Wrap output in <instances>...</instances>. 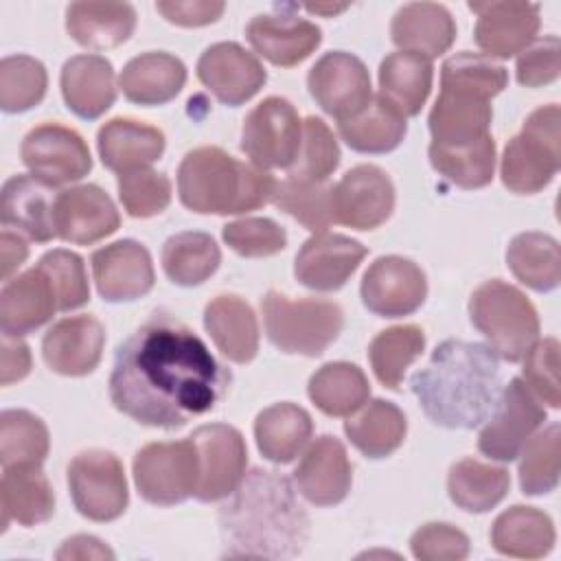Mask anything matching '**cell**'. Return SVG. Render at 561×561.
<instances>
[{
	"mask_svg": "<svg viewBox=\"0 0 561 561\" xmlns=\"http://www.w3.org/2000/svg\"><path fill=\"white\" fill-rule=\"evenodd\" d=\"M230 379L193 329L153 313L116 348L110 399L140 425L178 430L215 410Z\"/></svg>",
	"mask_w": 561,
	"mask_h": 561,
	"instance_id": "1",
	"label": "cell"
},
{
	"mask_svg": "<svg viewBox=\"0 0 561 561\" xmlns=\"http://www.w3.org/2000/svg\"><path fill=\"white\" fill-rule=\"evenodd\" d=\"M425 416L447 430H473L497 405L502 383L497 355L480 342L445 340L410 377Z\"/></svg>",
	"mask_w": 561,
	"mask_h": 561,
	"instance_id": "2",
	"label": "cell"
},
{
	"mask_svg": "<svg viewBox=\"0 0 561 561\" xmlns=\"http://www.w3.org/2000/svg\"><path fill=\"white\" fill-rule=\"evenodd\" d=\"M224 554L296 557L309 537V517L291 482L267 469H254L219 511Z\"/></svg>",
	"mask_w": 561,
	"mask_h": 561,
	"instance_id": "3",
	"label": "cell"
},
{
	"mask_svg": "<svg viewBox=\"0 0 561 561\" xmlns=\"http://www.w3.org/2000/svg\"><path fill=\"white\" fill-rule=\"evenodd\" d=\"M276 180L219 147L188 151L178 169L180 202L202 215H241L272 202Z\"/></svg>",
	"mask_w": 561,
	"mask_h": 561,
	"instance_id": "4",
	"label": "cell"
},
{
	"mask_svg": "<svg viewBox=\"0 0 561 561\" xmlns=\"http://www.w3.org/2000/svg\"><path fill=\"white\" fill-rule=\"evenodd\" d=\"M469 318L489 342L486 346L506 362H519L537 342L539 316L517 287L491 278L473 289Z\"/></svg>",
	"mask_w": 561,
	"mask_h": 561,
	"instance_id": "5",
	"label": "cell"
},
{
	"mask_svg": "<svg viewBox=\"0 0 561 561\" xmlns=\"http://www.w3.org/2000/svg\"><path fill=\"white\" fill-rule=\"evenodd\" d=\"M265 333L283 353L318 357L335 342L344 327L340 305L322 298L291 300L280 291H267L261 300Z\"/></svg>",
	"mask_w": 561,
	"mask_h": 561,
	"instance_id": "6",
	"label": "cell"
},
{
	"mask_svg": "<svg viewBox=\"0 0 561 561\" xmlns=\"http://www.w3.org/2000/svg\"><path fill=\"white\" fill-rule=\"evenodd\" d=\"M561 110L557 103L537 107L502 153L500 175L508 191L539 193L561 167Z\"/></svg>",
	"mask_w": 561,
	"mask_h": 561,
	"instance_id": "7",
	"label": "cell"
},
{
	"mask_svg": "<svg viewBox=\"0 0 561 561\" xmlns=\"http://www.w3.org/2000/svg\"><path fill=\"white\" fill-rule=\"evenodd\" d=\"M199 458L193 438L149 443L134 456L138 493L158 506H173L195 495Z\"/></svg>",
	"mask_w": 561,
	"mask_h": 561,
	"instance_id": "8",
	"label": "cell"
},
{
	"mask_svg": "<svg viewBox=\"0 0 561 561\" xmlns=\"http://www.w3.org/2000/svg\"><path fill=\"white\" fill-rule=\"evenodd\" d=\"M302 142V121L283 96L263 99L245 118L241 151L259 169H291Z\"/></svg>",
	"mask_w": 561,
	"mask_h": 561,
	"instance_id": "9",
	"label": "cell"
},
{
	"mask_svg": "<svg viewBox=\"0 0 561 561\" xmlns=\"http://www.w3.org/2000/svg\"><path fill=\"white\" fill-rule=\"evenodd\" d=\"M68 489L75 508L92 522L121 517L129 502L123 462L105 449H88L70 460Z\"/></svg>",
	"mask_w": 561,
	"mask_h": 561,
	"instance_id": "10",
	"label": "cell"
},
{
	"mask_svg": "<svg viewBox=\"0 0 561 561\" xmlns=\"http://www.w3.org/2000/svg\"><path fill=\"white\" fill-rule=\"evenodd\" d=\"M546 410L524 379L513 377L500 392L497 405L478 436V449L500 462L519 456L524 443L543 425Z\"/></svg>",
	"mask_w": 561,
	"mask_h": 561,
	"instance_id": "11",
	"label": "cell"
},
{
	"mask_svg": "<svg viewBox=\"0 0 561 561\" xmlns=\"http://www.w3.org/2000/svg\"><path fill=\"white\" fill-rule=\"evenodd\" d=\"M20 156L31 175L48 186L77 182L92 169V156L83 136L59 123L33 127L22 140Z\"/></svg>",
	"mask_w": 561,
	"mask_h": 561,
	"instance_id": "12",
	"label": "cell"
},
{
	"mask_svg": "<svg viewBox=\"0 0 561 561\" xmlns=\"http://www.w3.org/2000/svg\"><path fill=\"white\" fill-rule=\"evenodd\" d=\"M331 221L353 230H373L394 210V186L386 171L375 164L348 169L331 186Z\"/></svg>",
	"mask_w": 561,
	"mask_h": 561,
	"instance_id": "13",
	"label": "cell"
},
{
	"mask_svg": "<svg viewBox=\"0 0 561 561\" xmlns=\"http://www.w3.org/2000/svg\"><path fill=\"white\" fill-rule=\"evenodd\" d=\"M199 458V480L195 497L199 502H217L232 495L245 478L248 449L241 432L226 423L202 425L193 432Z\"/></svg>",
	"mask_w": 561,
	"mask_h": 561,
	"instance_id": "14",
	"label": "cell"
},
{
	"mask_svg": "<svg viewBox=\"0 0 561 561\" xmlns=\"http://www.w3.org/2000/svg\"><path fill=\"white\" fill-rule=\"evenodd\" d=\"M307 85L313 101L337 123L362 112L373 99L368 68L344 50L322 55L309 70Z\"/></svg>",
	"mask_w": 561,
	"mask_h": 561,
	"instance_id": "15",
	"label": "cell"
},
{
	"mask_svg": "<svg viewBox=\"0 0 561 561\" xmlns=\"http://www.w3.org/2000/svg\"><path fill=\"white\" fill-rule=\"evenodd\" d=\"M362 302L381 318H401L414 313L427 296V278L423 270L403 256H379L364 272Z\"/></svg>",
	"mask_w": 561,
	"mask_h": 561,
	"instance_id": "16",
	"label": "cell"
},
{
	"mask_svg": "<svg viewBox=\"0 0 561 561\" xmlns=\"http://www.w3.org/2000/svg\"><path fill=\"white\" fill-rule=\"evenodd\" d=\"M55 237L75 245L96 243L121 226V215L112 197L96 184L64 188L53 204Z\"/></svg>",
	"mask_w": 561,
	"mask_h": 561,
	"instance_id": "17",
	"label": "cell"
},
{
	"mask_svg": "<svg viewBox=\"0 0 561 561\" xmlns=\"http://www.w3.org/2000/svg\"><path fill=\"white\" fill-rule=\"evenodd\" d=\"M469 9L478 13L476 44L484 55L508 59L526 50L539 31V4L517 0H491L469 2Z\"/></svg>",
	"mask_w": 561,
	"mask_h": 561,
	"instance_id": "18",
	"label": "cell"
},
{
	"mask_svg": "<svg viewBox=\"0 0 561 561\" xmlns=\"http://www.w3.org/2000/svg\"><path fill=\"white\" fill-rule=\"evenodd\" d=\"M197 77L219 103L230 107L250 101L267 81L263 64L237 42L208 46L197 59Z\"/></svg>",
	"mask_w": 561,
	"mask_h": 561,
	"instance_id": "19",
	"label": "cell"
},
{
	"mask_svg": "<svg viewBox=\"0 0 561 561\" xmlns=\"http://www.w3.org/2000/svg\"><path fill=\"white\" fill-rule=\"evenodd\" d=\"M90 263L96 291L107 302H129L142 298L156 283L151 254L134 239H121L99 248Z\"/></svg>",
	"mask_w": 561,
	"mask_h": 561,
	"instance_id": "20",
	"label": "cell"
},
{
	"mask_svg": "<svg viewBox=\"0 0 561 561\" xmlns=\"http://www.w3.org/2000/svg\"><path fill=\"white\" fill-rule=\"evenodd\" d=\"M366 256V248L335 232L311 234L296 254L294 274L300 285L316 291L340 289Z\"/></svg>",
	"mask_w": 561,
	"mask_h": 561,
	"instance_id": "21",
	"label": "cell"
},
{
	"mask_svg": "<svg viewBox=\"0 0 561 561\" xmlns=\"http://www.w3.org/2000/svg\"><path fill=\"white\" fill-rule=\"evenodd\" d=\"M294 482L316 506L340 504L353 482V467L344 445L329 434L316 438L294 469Z\"/></svg>",
	"mask_w": 561,
	"mask_h": 561,
	"instance_id": "22",
	"label": "cell"
},
{
	"mask_svg": "<svg viewBox=\"0 0 561 561\" xmlns=\"http://www.w3.org/2000/svg\"><path fill=\"white\" fill-rule=\"evenodd\" d=\"M103 346L105 329L96 318L70 316L46 331L42 355L50 370L66 377H81L99 366Z\"/></svg>",
	"mask_w": 561,
	"mask_h": 561,
	"instance_id": "23",
	"label": "cell"
},
{
	"mask_svg": "<svg viewBox=\"0 0 561 561\" xmlns=\"http://www.w3.org/2000/svg\"><path fill=\"white\" fill-rule=\"evenodd\" d=\"M250 46L274 66L291 68L305 61L322 42V31L291 13H259L245 26Z\"/></svg>",
	"mask_w": 561,
	"mask_h": 561,
	"instance_id": "24",
	"label": "cell"
},
{
	"mask_svg": "<svg viewBox=\"0 0 561 561\" xmlns=\"http://www.w3.org/2000/svg\"><path fill=\"white\" fill-rule=\"evenodd\" d=\"M57 309L55 289L35 265L4 280L0 291V329L4 335L22 337L46 324Z\"/></svg>",
	"mask_w": 561,
	"mask_h": 561,
	"instance_id": "25",
	"label": "cell"
},
{
	"mask_svg": "<svg viewBox=\"0 0 561 561\" xmlns=\"http://www.w3.org/2000/svg\"><path fill=\"white\" fill-rule=\"evenodd\" d=\"M66 107L79 118L94 121L116 101L114 68L101 55H75L59 75Z\"/></svg>",
	"mask_w": 561,
	"mask_h": 561,
	"instance_id": "26",
	"label": "cell"
},
{
	"mask_svg": "<svg viewBox=\"0 0 561 561\" xmlns=\"http://www.w3.org/2000/svg\"><path fill=\"white\" fill-rule=\"evenodd\" d=\"M101 162L114 173H127L153 164L164 151V134L136 118H112L96 134Z\"/></svg>",
	"mask_w": 561,
	"mask_h": 561,
	"instance_id": "27",
	"label": "cell"
},
{
	"mask_svg": "<svg viewBox=\"0 0 561 561\" xmlns=\"http://www.w3.org/2000/svg\"><path fill=\"white\" fill-rule=\"evenodd\" d=\"M53 186L35 175H11L0 195V219L4 228H15L37 243L55 237Z\"/></svg>",
	"mask_w": 561,
	"mask_h": 561,
	"instance_id": "28",
	"label": "cell"
},
{
	"mask_svg": "<svg viewBox=\"0 0 561 561\" xmlns=\"http://www.w3.org/2000/svg\"><path fill=\"white\" fill-rule=\"evenodd\" d=\"M491 118V101L480 99L476 94L440 88V94L430 112L427 125L434 138L432 142L458 147L489 136Z\"/></svg>",
	"mask_w": 561,
	"mask_h": 561,
	"instance_id": "29",
	"label": "cell"
},
{
	"mask_svg": "<svg viewBox=\"0 0 561 561\" xmlns=\"http://www.w3.org/2000/svg\"><path fill=\"white\" fill-rule=\"evenodd\" d=\"M204 327L221 351L234 364H248L259 353V322L252 307L234 296H215L204 309Z\"/></svg>",
	"mask_w": 561,
	"mask_h": 561,
	"instance_id": "30",
	"label": "cell"
},
{
	"mask_svg": "<svg viewBox=\"0 0 561 561\" xmlns=\"http://www.w3.org/2000/svg\"><path fill=\"white\" fill-rule=\"evenodd\" d=\"M186 83V66L171 53L151 50L129 59L118 77L125 99L138 105H162L180 94Z\"/></svg>",
	"mask_w": 561,
	"mask_h": 561,
	"instance_id": "31",
	"label": "cell"
},
{
	"mask_svg": "<svg viewBox=\"0 0 561 561\" xmlns=\"http://www.w3.org/2000/svg\"><path fill=\"white\" fill-rule=\"evenodd\" d=\"M392 42L408 53L438 57L456 39V22L451 13L436 2L403 4L390 24Z\"/></svg>",
	"mask_w": 561,
	"mask_h": 561,
	"instance_id": "32",
	"label": "cell"
},
{
	"mask_svg": "<svg viewBox=\"0 0 561 561\" xmlns=\"http://www.w3.org/2000/svg\"><path fill=\"white\" fill-rule=\"evenodd\" d=\"M136 28V11L127 2H72L66 9L68 35L94 50L114 48Z\"/></svg>",
	"mask_w": 561,
	"mask_h": 561,
	"instance_id": "33",
	"label": "cell"
},
{
	"mask_svg": "<svg viewBox=\"0 0 561 561\" xmlns=\"http://www.w3.org/2000/svg\"><path fill=\"white\" fill-rule=\"evenodd\" d=\"M313 434L309 412L296 403L283 401L259 412L254 421L256 447L270 462L287 465L302 454Z\"/></svg>",
	"mask_w": 561,
	"mask_h": 561,
	"instance_id": "34",
	"label": "cell"
},
{
	"mask_svg": "<svg viewBox=\"0 0 561 561\" xmlns=\"http://www.w3.org/2000/svg\"><path fill=\"white\" fill-rule=\"evenodd\" d=\"M0 500H2V530L9 522L22 526H37L48 522L55 513V493L39 467L2 469Z\"/></svg>",
	"mask_w": 561,
	"mask_h": 561,
	"instance_id": "35",
	"label": "cell"
},
{
	"mask_svg": "<svg viewBox=\"0 0 561 561\" xmlns=\"http://www.w3.org/2000/svg\"><path fill=\"white\" fill-rule=\"evenodd\" d=\"M491 543L506 557L539 559L554 546V526L543 511L517 504L497 515L491 526Z\"/></svg>",
	"mask_w": 561,
	"mask_h": 561,
	"instance_id": "36",
	"label": "cell"
},
{
	"mask_svg": "<svg viewBox=\"0 0 561 561\" xmlns=\"http://www.w3.org/2000/svg\"><path fill=\"white\" fill-rule=\"evenodd\" d=\"M342 140L359 153H388L401 145L408 131L405 116L381 94L355 116L337 123Z\"/></svg>",
	"mask_w": 561,
	"mask_h": 561,
	"instance_id": "37",
	"label": "cell"
},
{
	"mask_svg": "<svg viewBox=\"0 0 561 561\" xmlns=\"http://www.w3.org/2000/svg\"><path fill=\"white\" fill-rule=\"evenodd\" d=\"M432 59L419 53H390L379 64V88L403 116H416L432 90Z\"/></svg>",
	"mask_w": 561,
	"mask_h": 561,
	"instance_id": "38",
	"label": "cell"
},
{
	"mask_svg": "<svg viewBox=\"0 0 561 561\" xmlns=\"http://www.w3.org/2000/svg\"><path fill=\"white\" fill-rule=\"evenodd\" d=\"M408 423L403 412L386 399H373L362 405L359 414H351L344 423L348 440L368 458H386L397 451L405 438Z\"/></svg>",
	"mask_w": 561,
	"mask_h": 561,
	"instance_id": "39",
	"label": "cell"
},
{
	"mask_svg": "<svg viewBox=\"0 0 561 561\" xmlns=\"http://www.w3.org/2000/svg\"><path fill=\"white\" fill-rule=\"evenodd\" d=\"M307 392L324 414L351 416L368 401L370 383L359 366L348 362H329L311 375Z\"/></svg>",
	"mask_w": 561,
	"mask_h": 561,
	"instance_id": "40",
	"label": "cell"
},
{
	"mask_svg": "<svg viewBox=\"0 0 561 561\" xmlns=\"http://www.w3.org/2000/svg\"><path fill=\"white\" fill-rule=\"evenodd\" d=\"M511 476L504 467L486 465L476 458H462L451 465L447 493L451 502L467 513H486L508 493Z\"/></svg>",
	"mask_w": 561,
	"mask_h": 561,
	"instance_id": "41",
	"label": "cell"
},
{
	"mask_svg": "<svg viewBox=\"0 0 561 561\" xmlns=\"http://www.w3.org/2000/svg\"><path fill=\"white\" fill-rule=\"evenodd\" d=\"M219 261V245L206 232H178L162 245V270L171 283L182 287H195L208 280L217 272Z\"/></svg>",
	"mask_w": 561,
	"mask_h": 561,
	"instance_id": "42",
	"label": "cell"
},
{
	"mask_svg": "<svg viewBox=\"0 0 561 561\" xmlns=\"http://www.w3.org/2000/svg\"><path fill=\"white\" fill-rule=\"evenodd\" d=\"M513 276L535 291H552L561 280V254L554 237L543 232H522L506 250Z\"/></svg>",
	"mask_w": 561,
	"mask_h": 561,
	"instance_id": "43",
	"label": "cell"
},
{
	"mask_svg": "<svg viewBox=\"0 0 561 561\" xmlns=\"http://www.w3.org/2000/svg\"><path fill=\"white\" fill-rule=\"evenodd\" d=\"M430 162L432 167L451 184L460 188H482L493 180L495 171V140L493 136H484L469 145L445 147L430 145Z\"/></svg>",
	"mask_w": 561,
	"mask_h": 561,
	"instance_id": "44",
	"label": "cell"
},
{
	"mask_svg": "<svg viewBox=\"0 0 561 561\" xmlns=\"http://www.w3.org/2000/svg\"><path fill=\"white\" fill-rule=\"evenodd\" d=\"M50 438L44 421L28 410L0 414V462L11 467H39L48 456Z\"/></svg>",
	"mask_w": 561,
	"mask_h": 561,
	"instance_id": "45",
	"label": "cell"
},
{
	"mask_svg": "<svg viewBox=\"0 0 561 561\" xmlns=\"http://www.w3.org/2000/svg\"><path fill=\"white\" fill-rule=\"evenodd\" d=\"M425 333L416 324H399L377 333L368 346V359L375 377L390 390L401 386L410 364L423 353Z\"/></svg>",
	"mask_w": 561,
	"mask_h": 561,
	"instance_id": "46",
	"label": "cell"
},
{
	"mask_svg": "<svg viewBox=\"0 0 561 561\" xmlns=\"http://www.w3.org/2000/svg\"><path fill=\"white\" fill-rule=\"evenodd\" d=\"M331 186L324 182H311L287 175L276 182V191L272 202L287 215H291L298 224H302L309 232L320 234L327 232L331 221Z\"/></svg>",
	"mask_w": 561,
	"mask_h": 561,
	"instance_id": "47",
	"label": "cell"
},
{
	"mask_svg": "<svg viewBox=\"0 0 561 561\" xmlns=\"http://www.w3.org/2000/svg\"><path fill=\"white\" fill-rule=\"evenodd\" d=\"M508 83V72L504 66L495 64L486 55L478 53H456L440 68V88L476 94L491 101Z\"/></svg>",
	"mask_w": 561,
	"mask_h": 561,
	"instance_id": "48",
	"label": "cell"
},
{
	"mask_svg": "<svg viewBox=\"0 0 561 561\" xmlns=\"http://www.w3.org/2000/svg\"><path fill=\"white\" fill-rule=\"evenodd\" d=\"M561 454V427L548 425L543 432L530 436L522 447L519 460V486L526 495L550 493L559 484V456Z\"/></svg>",
	"mask_w": 561,
	"mask_h": 561,
	"instance_id": "49",
	"label": "cell"
},
{
	"mask_svg": "<svg viewBox=\"0 0 561 561\" xmlns=\"http://www.w3.org/2000/svg\"><path fill=\"white\" fill-rule=\"evenodd\" d=\"M48 85L46 68L28 55H9L0 61V107L9 114L35 107Z\"/></svg>",
	"mask_w": 561,
	"mask_h": 561,
	"instance_id": "50",
	"label": "cell"
},
{
	"mask_svg": "<svg viewBox=\"0 0 561 561\" xmlns=\"http://www.w3.org/2000/svg\"><path fill=\"white\" fill-rule=\"evenodd\" d=\"M340 164V147L322 118L309 116L302 123V142L294 167L289 169L291 178L324 182Z\"/></svg>",
	"mask_w": 561,
	"mask_h": 561,
	"instance_id": "51",
	"label": "cell"
},
{
	"mask_svg": "<svg viewBox=\"0 0 561 561\" xmlns=\"http://www.w3.org/2000/svg\"><path fill=\"white\" fill-rule=\"evenodd\" d=\"M37 267L46 274L50 280L55 296H57V307L59 311H70L79 309L90 300V285H88V274L83 259L70 250L57 248L46 252Z\"/></svg>",
	"mask_w": 561,
	"mask_h": 561,
	"instance_id": "52",
	"label": "cell"
},
{
	"mask_svg": "<svg viewBox=\"0 0 561 561\" xmlns=\"http://www.w3.org/2000/svg\"><path fill=\"white\" fill-rule=\"evenodd\" d=\"M118 197L127 215L153 217L160 215L171 202V182L164 173L149 167L134 169L118 175Z\"/></svg>",
	"mask_w": 561,
	"mask_h": 561,
	"instance_id": "53",
	"label": "cell"
},
{
	"mask_svg": "<svg viewBox=\"0 0 561 561\" xmlns=\"http://www.w3.org/2000/svg\"><path fill=\"white\" fill-rule=\"evenodd\" d=\"M224 241L241 256L259 259L285 250L287 232L267 217H243L224 226Z\"/></svg>",
	"mask_w": 561,
	"mask_h": 561,
	"instance_id": "54",
	"label": "cell"
},
{
	"mask_svg": "<svg viewBox=\"0 0 561 561\" xmlns=\"http://www.w3.org/2000/svg\"><path fill=\"white\" fill-rule=\"evenodd\" d=\"M524 359V381L537 394L539 401L550 408L561 405L559 386V342L554 337H543L535 342Z\"/></svg>",
	"mask_w": 561,
	"mask_h": 561,
	"instance_id": "55",
	"label": "cell"
},
{
	"mask_svg": "<svg viewBox=\"0 0 561 561\" xmlns=\"http://www.w3.org/2000/svg\"><path fill=\"white\" fill-rule=\"evenodd\" d=\"M410 548L421 561H460L469 554V537L451 524L432 522L412 535Z\"/></svg>",
	"mask_w": 561,
	"mask_h": 561,
	"instance_id": "56",
	"label": "cell"
},
{
	"mask_svg": "<svg viewBox=\"0 0 561 561\" xmlns=\"http://www.w3.org/2000/svg\"><path fill=\"white\" fill-rule=\"evenodd\" d=\"M517 81L526 88L552 83L561 72V42L557 35H546L533 42L517 57Z\"/></svg>",
	"mask_w": 561,
	"mask_h": 561,
	"instance_id": "57",
	"label": "cell"
},
{
	"mask_svg": "<svg viewBox=\"0 0 561 561\" xmlns=\"http://www.w3.org/2000/svg\"><path fill=\"white\" fill-rule=\"evenodd\" d=\"M158 13H162L164 20L178 26H204L224 13L226 4L224 2H213V0H167V2H156Z\"/></svg>",
	"mask_w": 561,
	"mask_h": 561,
	"instance_id": "58",
	"label": "cell"
},
{
	"mask_svg": "<svg viewBox=\"0 0 561 561\" xmlns=\"http://www.w3.org/2000/svg\"><path fill=\"white\" fill-rule=\"evenodd\" d=\"M0 383L9 386L13 381H20L31 370V351L20 337L4 335L0 346Z\"/></svg>",
	"mask_w": 561,
	"mask_h": 561,
	"instance_id": "59",
	"label": "cell"
},
{
	"mask_svg": "<svg viewBox=\"0 0 561 561\" xmlns=\"http://www.w3.org/2000/svg\"><path fill=\"white\" fill-rule=\"evenodd\" d=\"M57 559H114V552L92 535H75L61 543Z\"/></svg>",
	"mask_w": 561,
	"mask_h": 561,
	"instance_id": "60",
	"label": "cell"
},
{
	"mask_svg": "<svg viewBox=\"0 0 561 561\" xmlns=\"http://www.w3.org/2000/svg\"><path fill=\"white\" fill-rule=\"evenodd\" d=\"M0 256H2V278L9 280L11 274L26 261L28 245L18 232H11L9 228H4L0 234Z\"/></svg>",
	"mask_w": 561,
	"mask_h": 561,
	"instance_id": "61",
	"label": "cell"
},
{
	"mask_svg": "<svg viewBox=\"0 0 561 561\" xmlns=\"http://www.w3.org/2000/svg\"><path fill=\"white\" fill-rule=\"evenodd\" d=\"M346 9V4H307V11H311V13H324V15H333V13H340V11H344Z\"/></svg>",
	"mask_w": 561,
	"mask_h": 561,
	"instance_id": "62",
	"label": "cell"
}]
</instances>
